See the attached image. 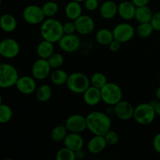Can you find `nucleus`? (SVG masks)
Instances as JSON below:
<instances>
[{
  "mask_svg": "<svg viewBox=\"0 0 160 160\" xmlns=\"http://www.w3.org/2000/svg\"><path fill=\"white\" fill-rule=\"evenodd\" d=\"M51 70L52 68L48 59L39 58L33 63L31 67V73L37 81H42L49 76Z\"/></svg>",
  "mask_w": 160,
  "mask_h": 160,
  "instance_id": "nucleus-11",
  "label": "nucleus"
},
{
  "mask_svg": "<svg viewBox=\"0 0 160 160\" xmlns=\"http://www.w3.org/2000/svg\"><path fill=\"white\" fill-rule=\"evenodd\" d=\"M23 18L26 23L31 25L41 24L44 21L45 16L42 6L35 4L28 5L23 10Z\"/></svg>",
  "mask_w": 160,
  "mask_h": 160,
  "instance_id": "nucleus-8",
  "label": "nucleus"
},
{
  "mask_svg": "<svg viewBox=\"0 0 160 160\" xmlns=\"http://www.w3.org/2000/svg\"><path fill=\"white\" fill-rule=\"evenodd\" d=\"M63 144L65 147L76 152L83 148L84 145V141L79 133L68 132L64 139Z\"/></svg>",
  "mask_w": 160,
  "mask_h": 160,
  "instance_id": "nucleus-18",
  "label": "nucleus"
},
{
  "mask_svg": "<svg viewBox=\"0 0 160 160\" xmlns=\"http://www.w3.org/2000/svg\"><path fill=\"white\" fill-rule=\"evenodd\" d=\"M12 117V110L9 106L6 104L0 105V123H6L11 120Z\"/></svg>",
  "mask_w": 160,
  "mask_h": 160,
  "instance_id": "nucleus-32",
  "label": "nucleus"
},
{
  "mask_svg": "<svg viewBox=\"0 0 160 160\" xmlns=\"http://www.w3.org/2000/svg\"><path fill=\"white\" fill-rule=\"evenodd\" d=\"M66 85L72 93L83 94L91 86L90 78L81 72H74L69 74Z\"/></svg>",
  "mask_w": 160,
  "mask_h": 160,
  "instance_id": "nucleus-4",
  "label": "nucleus"
},
{
  "mask_svg": "<svg viewBox=\"0 0 160 160\" xmlns=\"http://www.w3.org/2000/svg\"><path fill=\"white\" fill-rule=\"evenodd\" d=\"M114 107V115L120 120H129L134 117V107L131 102L125 100H120Z\"/></svg>",
  "mask_w": 160,
  "mask_h": 160,
  "instance_id": "nucleus-13",
  "label": "nucleus"
},
{
  "mask_svg": "<svg viewBox=\"0 0 160 160\" xmlns=\"http://www.w3.org/2000/svg\"><path fill=\"white\" fill-rule=\"evenodd\" d=\"M19 73L13 65L7 62L0 64V88H10L16 85Z\"/></svg>",
  "mask_w": 160,
  "mask_h": 160,
  "instance_id": "nucleus-5",
  "label": "nucleus"
},
{
  "mask_svg": "<svg viewBox=\"0 0 160 160\" xmlns=\"http://www.w3.org/2000/svg\"><path fill=\"white\" fill-rule=\"evenodd\" d=\"M60 49L67 53H73L79 50L81 45V40L76 34H64L58 42Z\"/></svg>",
  "mask_w": 160,
  "mask_h": 160,
  "instance_id": "nucleus-9",
  "label": "nucleus"
},
{
  "mask_svg": "<svg viewBox=\"0 0 160 160\" xmlns=\"http://www.w3.org/2000/svg\"><path fill=\"white\" fill-rule=\"evenodd\" d=\"M153 31H154V28L151 23H139L136 29V34L142 38H147L152 34Z\"/></svg>",
  "mask_w": 160,
  "mask_h": 160,
  "instance_id": "nucleus-30",
  "label": "nucleus"
},
{
  "mask_svg": "<svg viewBox=\"0 0 160 160\" xmlns=\"http://www.w3.org/2000/svg\"><path fill=\"white\" fill-rule=\"evenodd\" d=\"M65 126L69 132L81 134L87 129L86 117L80 114H73L70 116L66 120Z\"/></svg>",
  "mask_w": 160,
  "mask_h": 160,
  "instance_id": "nucleus-12",
  "label": "nucleus"
},
{
  "mask_svg": "<svg viewBox=\"0 0 160 160\" xmlns=\"http://www.w3.org/2000/svg\"><path fill=\"white\" fill-rule=\"evenodd\" d=\"M152 146L155 151L160 154V133L156 134L155 137L153 138Z\"/></svg>",
  "mask_w": 160,
  "mask_h": 160,
  "instance_id": "nucleus-39",
  "label": "nucleus"
},
{
  "mask_svg": "<svg viewBox=\"0 0 160 160\" xmlns=\"http://www.w3.org/2000/svg\"><path fill=\"white\" fill-rule=\"evenodd\" d=\"M112 31L114 39L121 44L130 42L136 34V29L134 26L126 22L117 24Z\"/></svg>",
  "mask_w": 160,
  "mask_h": 160,
  "instance_id": "nucleus-7",
  "label": "nucleus"
},
{
  "mask_svg": "<svg viewBox=\"0 0 160 160\" xmlns=\"http://www.w3.org/2000/svg\"><path fill=\"white\" fill-rule=\"evenodd\" d=\"M159 81H160V73H159Z\"/></svg>",
  "mask_w": 160,
  "mask_h": 160,
  "instance_id": "nucleus-49",
  "label": "nucleus"
},
{
  "mask_svg": "<svg viewBox=\"0 0 160 160\" xmlns=\"http://www.w3.org/2000/svg\"><path fill=\"white\" fill-rule=\"evenodd\" d=\"M36 52L39 58L48 59L55 52L54 43L46 40L42 41L38 45Z\"/></svg>",
  "mask_w": 160,
  "mask_h": 160,
  "instance_id": "nucleus-23",
  "label": "nucleus"
},
{
  "mask_svg": "<svg viewBox=\"0 0 160 160\" xmlns=\"http://www.w3.org/2000/svg\"><path fill=\"white\" fill-rule=\"evenodd\" d=\"M36 98L41 102H48L51 98L52 95V90L51 86L47 84H44L39 86L35 92Z\"/></svg>",
  "mask_w": 160,
  "mask_h": 160,
  "instance_id": "nucleus-27",
  "label": "nucleus"
},
{
  "mask_svg": "<svg viewBox=\"0 0 160 160\" xmlns=\"http://www.w3.org/2000/svg\"><path fill=\"white\" fill-rule=\"evenodd\" d=\"M91 85L96 87L98 88L101 89L104 85L107 84V78L106 75L100 72H96L90 78Z\"/></svg>",
  "mask_w": 160,
  "mask_h": 160,
  "instance_id": "nucleus-31",
  "label": "nucleus"
},
{
  "mask_svg": "<svg viewBox=\"0 0 160 160\" xmlns=\"http://www.w3.org/2000/svg\"><path fill=\"white\" fill-rule=\"evenodd\" d=\"M106 146L107 143L104 136L94 135L88 142L87 148L92 154H99L106 149Z\"/></svg>",
  "mask_w": 160,
  "mask_h": 160,
  "instance_id": "nucleus-20",
  "label": "nucleus"
},
{
  "mask_svg": "<svg viewBox=\"0 0 160 160\" xmlns=\"http://www.w3.org/2000/svg\"><path fill=\"white\" fill-rule=\"evenodd\" d=\"M42 9L47 18L54 17L59 12V6L57 2L54 1H48L45 2L42 6Z\"/></svg>",
  "mask_w": 160,
  "mask_h": 160,
  "instance_id": "nucleus-29",
  "label": "nucleus"
},
{
  "mask_svg": "<svg viewBox=\"0 0 160 160\" xmlns=\"http://www.w3.org/2000/svg\"><path fill=\"white\" fill-rule=\"evenodd\" d=\"M150 23L152 25L154 31H160V11L153 13L152 18Z\"/></svg>",
  "mask_w": 160,
  "mask_h": 160,
  "instance_id": "nucleus-38",
  "label": "nucleus"
},
{
  "mask_svg": "<svg viewBox=\"0 0 160 160\" xmlns=\"http://www.w3.org/2000/svg\"><path fill=\"white\" fill-rule=\"evenodd\" d=\"M75 156H76V160H82L86 157L85 152L83 150V148L75 152Z\"/></svg>",
  "mask_w": 160,
  "mask_h": 160,
  "instance_id": "nucleus-42",
  "label": "nucleus"
},
{
  "mask_svg": "<svg viewBox=\"0 0 160 160\" xmlns=\"http://www.w3.org/2000/svg\"><path fill=\"white\" fill-rule=\"evenodd\" d=\"M76 26V32L81 35H88L93 32L95 28V20L92 17L88 15L82 14L74 20Z\"/></svg>",
  "mask_w": 160,
  "mask_h": 160,
  "instance_id": "nucleus-14",
  "label": "nucleus"
},
{
  "mask_svg": "<svg viewBox=\"0 0 160 160\" xmlns=\"http://www.w3.org/2000/svg\"><path fill=\"white\" fill-rule=\"evenodd\" d=\"M104 138L105 139H106L107 145H117L119 142L118 133L112 129L109 130V131L106 133V134L104 135Z\"/></svg>",
  "mask_w": 160,
  "mask_h": 160,
  "instance_id": "nucleus-35",
  "label": "nucleus"
},
{
  "mask_svg": "<svg viewBox=\"0 0 160 160\" xmlns=\"http://www.w3.org/2000/svg\"><path fill=\"white\" fill-rule=\"evenodd\" d=\"M64 34H74L76 32V26L73 20H70L62 23Z\"/></svg>",
  "mask_w": 160,
  "mask_h": 160,
  "instance_id": "nucleus-37",
  "label": "nucleus"
},
{
  "mask_svg": "<svg viewBox=\"0 0 160 160\" xmlns=\"http://www.w3.org/2000/svg\"><path fill=\"white\" fill-rule=\"evenodd\" d=\"M84 6L88 11L93 12L99 7V2L98 0H85L84 2Z\"/></svg>",
  "mask_w": 160,
  "mask_h": 160,
  "instance_id": "nucleus-36",
  "label": "nucleus"
},
{
  "mask_svg": "<svg viewBox=\"0 0 160 160\" xmlns=\"http://www.w3.org/2000/svg\"><path fill=\"white\" fill-rule=\"evenodd\" d=\"M83 95L84 103L89 106H95L102 102L101 89L91 85Z\"/></svg>",
  "mask_w": 160,
  "mask_h": 160,
  "instance_id": "nucleus-17",
  "label": "nucleus"
},
{
  "mask_svg": "<svg viewBox=\"0 0 160 160\" xmlns=\"http://www.w3.org/2000/svg\"><path fill=\"white\" fill-rule=\"evenodd\" d=\"M136 7L131 1H123L118 4V16L126 21L134 19Z\"/></svg>",
  "mask_w": 160,
  "mask_h": 160,
  "instance_id": "nucleus-19",
  "label": "nucleus"
},
{
  "mask_svg": "<svg viewBox=\"0 0 160 160\" xmlns=\"http://www.w3.org/2000/svg\"><path fill=\"white\" fill-rule=\"evenodd\" d=\"M1 5H2V0H0V6H1Z\"/></svg>",
  "mask_w": 160,
  "mask_h": 160,
  "instance_id": "nucleus-47",
  "label": "nucleus"
},
{
  "mask_svg": "<svg viewBox=\"0 0 160 160\" xmlns=\"http://www.w3.org/2000/svg\"><path fill=\"white\" fill-rule=\"evenodd\" d=\"M87 129L94 135L104 136L112 128L110 116L99 111H93L86 116Z\"/></svg>",
  "mask_w": 160,
  "mask_h": 160,
  "instance_id": "nucleus-1",
  "label": "nucleus"
},
{
  "mask_svg": "<svg viewBox=\"0 0 160 160\" xmlns=\"http://www.w3.org/2000/svg\"><path fill=\"white\" fill-rule=\"evenodd\" d=\"M15 86L20 93L26 95L33 94L37 90L36 79L33 76L19 77Z\"/></svg>",
  "mask_w": 160,
  "mask_h": 160,
  "instance_id": "nucleus-15",
  "label": "nucleus"
},
{
  "mask_svg": "<svg viewBox=\"0 0 160 160\" xmlns=\"http://www.w3.org/2000/svg\"><path fill=\"white\" fill-rule=\"evenodd\" d=\"M2 104V96L0 95V105Z\"/></svg>",
  "mask_w": 160,
  "mask_h": 160,
  "instance_id": "nucleus-46",
  "label": "nucleus"
},
{
  "mask_svg": "<svg viewBox=\"0 0 160 160\" xmlns=\"http://www.w3.org/2000/svg\"><path fill=\"white\" fill-rule=\"evenodd\" d=\"M40 34L43 40L58 43L64 34L62 23L54 17L45 19L41 23Z\"/></svg>",
  "mask_w": 160,
  "mask_h": 160,
  "instance_id": "nucleus-2",
  "label": "nucleus"
},
{
  "mask_svg": "<svg viewBox=\"0 0 160 160\" xmlns=\"http://www.w3.org/2000/svg\"><path fill=\"white\" fill-rule=\"evenodd\" d=\"M156 98L158 101H160V86L157 88L156 91Z\"/></svg>",
  "mask_w": 160,
  "mask_h": 160,
  "instance_id": "nucleus-44",
  "label": "nucleus"
},
{
  "mask_svg": "<svg viewBox=\"0 0 160 160\" xmlns=\"http://www.w3.org/2000/svg\"><path fill=\"white\" fill-rule=\"evenodd\" d=\"M49 65L52 69H58L60 68L64 62V57L61 53L54 52L49 58L48 59Z\"/></svg>",
  "mask_w": 160,
  "mask_h": 160,
  "instance_id": "nucleus-34",
  "label": "nucleus"
},
{
  "mask_svg": "<svg viewBox=\"0 0 160 160\" xmlns=\"http://www.w3.org/2000/svg\"><path fill=\"white\" fill-rule=\"evenodd\" d=\"M154 107H155V110H156V115L159 116L160 117V101H158V100L156 101Z\"/></svg>",
  "mask_w": 160,
  "mask_h": 160,
  "instance_id": "nucleus-43",
  "label": "nucleus"
},
{
  "mask_svg": "<svg viewBox=\"0 0 160 160\" xmlns=\"http://www.w3.org/2000/svg\"><path fill=\"white\" fill-rule=\"evenodd\" d=\"M68 132L65 125H58L52 130L51 138L56 142H63Z\"/></svg>",
  "mask_w": 160,
  "mask_h": 160,
  "instance_id": "nucleus-28",
  "label": "nucleus"
},
{
  "mask_svg": "<svg viewBox=\"0 0 160 160\" xmlns=\"http://www.w3.org/2000/svg\"><path fill=\"white\" fill-rule=\"evenodd\" d=\"M1 56H2V55H1V52H0V57H1Z\"/></svg>",
  "mask_w": 160,
  "mask_h": 160,
  "instance_id": "nucleus-48",
  "label": "nucleus"
},
{
  "mask_svg": "<svg viewBox=\"0 0 160 160\" xmlns=\"http://www.w3.org/2000/svg\"><path fill=\"white\" fill-rule=\"evenodd\" d=\"M51 82L54 85L62 86L67 84V79H68L69 74L60 68L54 69L53 71L51 72L49 75Z\"/></svg>",
  "mask_w": 160,
  "mask_h": 160,
  "instance_id": "nucleus-26",
  "label": "nucleus"
},
{
  "mask_svg": "<svg viewBox=\"0 0 160 160\" xmlns=\"http://www.w3.org/2000/svg\"><path fill=\"white\" fill-rule=\"evenodd\" d=\"M102 102L107 106H115L122 100L123 92L120 86L116 83L107 82L101 88Z\"/></svg>",
  "mask_w": 160,
  "mask_h": 160,
  "instance_id": "nucleus-6",
  "label": "nucleus"
},
{
  "mask_svg": "<svg viewBox=\"0 0 160 160\" xmlns=\"http://www.w3.org/2000/svg\"><path fill=\"white\" fill-rule=\"evenodd\" d=\"M152 16V11L148 6H142V7H137L136 9L134 19L139 23H150Z\"/></svg>",
  "mask_w": 160,
  "mask_h": 160,
  "instance_id": "nucleus-25",
  "label": "nucleus"
},
{
  "mask_svg": "<svg viewBox=\"0 0 160 160\" xmlns=\"http://www.w3.org/2000/svg\"><path fill=\"white\" fill-rule=\"evenodd\" d=\"M99 13L105 20H112L118 15V5L112 0H106L99 6Z\"/></svg>",
  "mask_w": 160,
  "mask_h": 160,
  "instance_id": "nucleus-16",
  "label": "nucleus"
},
{
  "mask_svg": "<svg viewBox=\"0 0 160 160\" xmlns=\"http://www.w3.org/2000/svg\"><path fill=\"white\" fill-rule=\"evenodd\" d=\"M17 21L14 16L5 13L0 17V28L6 33H12L17 29Z\"/></svg>",
  "mask_w": 160,
  "mask_h": 160,
  "instance_id": "nucleus-22",
  "label": "nucleus"
},
{
  "mask_svg": "<svg viewBox=\"0 0 160 160\" xmlns=\"http://www.w3.org/2000/svg\"><path fill=\"white\" fill-rule=\"evenodd\" d=\"M155 107L150 102H143L134 107V117L138 124L146 126L152 123L156 119Z\"/></svg>",
  "mask_w": 160,
  "mask_h": 160,
  "instance_id": "nucleus-3",
  "label": "nucleus"
},
{
  "mask_svg": "<svg viewBox=\"0 0 160 160\" xmlns=\"http://www.w3.org/2000/svg\"><path fill=\"white\" fill-rule=\"evenodd\" d=\"M136 7H142V6H148L150 2V0H131Z\"/></svg>",
  "mask_w": 160,
  "mask_h": 160,
  "instance_id": "nucleus-41",
  "label": "nucleus"
},
{
  "mask_svg": "<svg viewBox=\"0 0 160 160\" xmlns=\"http://www.w3.org/2000/svg\"><path fill=\"white\" fill-rule=\"evenodd\" d=\"M73 1H76V2H84L85 0H73Z\"/></svg>",
  "mask_w": 160,
  "mask_h": 160,
  "instance_id": "nucleus-45",
  "label": "nucleus"
},
{
  "mask_svg": "<svg viewBox=\"0 0 160 160\" xmlns=\"http://www.w3.org/2000/svg\"><path fill=\"white\" fill-rule=\"evenodd\" d=\"M56 159L57 160H76L75 152L64 146L56 153Z\"/></svg>",
  "mask_w": 160,
  "mask_h": 160,
  "instance_id": "nucleus-33",
  "label": "nucleus"
},
{
  "mask_svg": "<svg viewBox=\"0 0 160 160\" xmlns=\"http://www.w3.org/2000/svg\"><path fill=\"white\" fill-rule=\"evenodd\" d=\"M83 7L81 2L70 0L69 2L67 3L64 9V13L66 17L70 20H76L79 17L82 15Z\"/></svg>",
  "mask_w": 160,
  "mask_h": 160,
  "instance_id": "nucleus-21",
  "label": "nucleus"
},
{
  "mask_svg": "<svg viewBox=\"0 0 160 160\" xmlns=\"http://www.w3.org/2000/svg\"><path fill=\"white\" fill-rule=\"evenodd\" d=\"M95 40L99 45L108 46L110 42L114 40L112 31L108 28H101L95 34Z\"/></svg>",
  "mask_w": 160,
  "mask_h": 160,
  "instance_id": "nucleus-24",
  "label": "nucleus"
},
{
  "mask_svg": "<svg viewBox=\"0 0 160 160\" xmlns=\"http://www.w3.org/2000/svg\"><path fill=\"white\" fill-rule=\"evenodd\" d=\"M20 52V44L15 39L8 38L0 42V52L2 57L13 59L18 56Z\"/></svg>",
  "mask_w": 160,
  "mask_h": 160,
  "instance_id": "nucleus-10",
  "label": "nucleus"
},
{
  "mask_svg": "<svg viewBox=\"0 0 160 160\" xmlns=\"http://www.w3.org/2000/svg\"><path fill=\"white\" fill-rule=\"evenodd\" d=\"M120 46H121V43L119 42L118 41L115 40V39H114L113 41H112V42H110V44L108 45L109 49L112 52H118L119 50L120 49Z\"/></svg>",
  "mask_w": 160,
  "mask_h": 160,
  "instance_id": "nucleus-40",
  "label": "nucleus"
}]
</instances>
